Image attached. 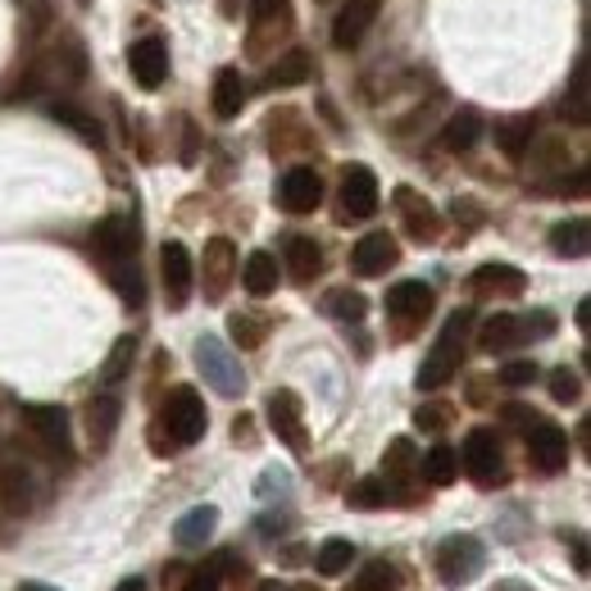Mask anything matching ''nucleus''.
I'll return each mask as SVG.
<instances>
[{
	"mask_svg": "<svg viewBox=\"0 0 591 591\" xmlns=\"http://www.w3.org/2000/svg\"><path fill=\"white\" fill-rule=\"evenodd\" d=\"M469 327H473V314H469V310H455L447 323H441L437 342H432V351L423 355V368H419V387H423V391L447 387V383L460 374V359H464Z\"/></svg>",
	"mask_w": 591,
	"mask_h": 591,
	"instance_id": "1",
	"label": "nucleus"
},
{
	"mask_svg": "<svg viewBox=\"0 0 591 591\" xmlns=\"http://www.w3.org/2000/svg\"><path fill=\"white\" fill-rule=\"evenodd\" d=\"M205 423H209V415H205L201 391H196V387H173L169 400H164V410H160V423H155V428L169 432L173 451H178V447H196V441L205 437Z\"/></svg>",
	"mask_w": 591,
	"mask_h": 591,
	"instance_id": "2",
	"label": "nucleus"
},
{
	"mask_svg": "<svg viewBox=\"0 0 591 591\" xmlns=\"http://www.w3.org/2000/svg\"><path fill=\"white\" fill-rule=\"evenodd\" d=\"M23 423L51 460H60V464L73 460V432H68V415L60 405H23Z\"/></svg>",
	"mask_w": 591,
	"mask_h": 591,
	"instance_id": "3",
	"label": "nucleus"
},
{
	"mask_svg": "<svg viewBox=\"0 0 591 591\" xmlns=\"http://www.w3.org/2000/svg\"><path fill=\"white\" fill-rule=\"evenodd\" d=\"M196 368L201 378L218 391V396H241L246 391V374H241V359L218 342V337H201L196 342Z\"/></svg>",
	"mask_w": 591,
	"mask_h": 591,
	"instance_id": "4",
	"label": "nucleus"
},
{
	"mask_svg": "<svg viewBox=\"0 0 591 591\" xmlns=\"http://www.w3.org/2000/svg\"><path fill=\"white\" fill-rule=\"evenodd\" d=\"M464 469H469V477L477 487H496V483H505V455H501V437L492 432V428H473L469 437H464Z\"/></svg>",
	"mask_w": 591,
	"mask_h": 591,
	"instance_id": "5",
	"label": "nucleus"
},
{
	"mask_svg": "<svg viewBox=\"0 0 591 591\" xmlns=\"http://www.w3.org/2000/svg\"><path fill=\"white\" fill-rule=\"evenodd\" d=\"M483 541L477 537H451V541H441V550H437V573L447 578L451 587H464V582H473L477 573H483Z\"/></svg>",
	"mask_w": 591,
	"mask_h": 591,
	"instance_id": "6",
	"label": "nucleus"
},
{
	"mask_svg": "<svg viewBox=\"0 0 591 591\" xmlns=\"http://www.w3.org/2000/svg\"><path fill=\"white\" fill-rule=\"evenodd\" d=\"M92 246H96V255L105 260V269L109 265H123V260H137V224H132L128 214H109V218H100V224H96Z\"/></svg>",
	"mask_w": 591,
	"mask_h": 591,
	"instance_id": "7",
	"label": "nucleus"
},
{
	"mask_svg": "<svg viewBox=\"0 0 591 591\" xmlns=\"http://www.w3.org/2000/svg\"><path fill=\"white\" fill-rule=\"evenodd\" d=\"M160 273H164V301L169 310H182L192 301V282H196V265H192V250L182 241H169L160 255Z\"/></svg>",
	"mask_w": 591,
	"mask_h": 591,
	"instance_id": "8",
	"label": "nucleus"
},
{
	"mask_svg": "<svg viewBox=\"0 0 591 591\" xmlns=\"http://www.w3.org/2000/svg\"><path fill=\"white\" fill-rule=\"evenodd\" d=\"M269 428L278 432L282 447H291L296 455H305L310 437H305V410H301V396L296 391H273L269 396Z\"/></svg>",
	"mask_w": 591,
	"mask_h": 591,
	"instance_id": "9",
	"label": "nucleus"
},
{
	"mask_svg": "<svg viewBox=\"0 0 591 591\" xmlns=\"http://www.w3.org/2000/svg\"><path fill=\"white\" fill-rule=\"evenodd\" d=\"M524 437H528V460H533V469H541V473H560V469L569 464V432H565L560 423L537 419Z\"/></svg>",
	"mask_w": 591,
	"mask_h": 591,
	"instance_id": "10",
	"label": "nucleus"
},
{
	"mask_svg": "<svg viewBox=\"0 0 591 591\" xmlns=\"http://www.w3.org/2000/svg\"><path fill=\"white\" fill-rule=\"evenodd\" d=\"M378 178L374 169H364V164H351L342 173V218H368V214H378Z\"/></svg>",
	"mask_w": 591,
	"mask_h": 591,
	"instance_id": "11",
	"label": "nucleus"
},
{
	"mask_svg": "<svg viewBox=\"0 0 591 591\" xmlns=\"http://www.w3.org/2000/svg\"><path fill=\"white\" fill-rule=\"evenodd\" d=\"M396 260H400V246H396L391 233H368V237H359L355 250H351V269H355L359 278H383Z\"/></svg>",
	"mask_w": 591,
	"mask_h": 591,
	"instance_id": "12",
	"label": "nucleus"
},
{
	"mask_svg": "<svg viewBox=\"0 0 591 591\" xmlns=\"http://www.w3.org/2000/svg\"><path fill=\"white\" fill-rule=\"evenodd\" d=\"M374 19H378V0H346L337 19H332V46L355 51L364 42V32L374 28Z\"/></svg>",
	"mask_w": 591,
	"mask_h": 591,
	"instance_id": "13",
	"label": "nucleus"
},
{
	"mask_svg": "<svg viewBox=\"0 0 591 591\" xmlns=\"http://www.w3.org/2000/svg\"><path fill=\"white\" fill-rule=\"evenodd\" d=\"M396 209H400V224L415 241H437L441 237V214L432 209V201H423L410 187H396Z\"/></svg>",
	"mask_w": 591,
	"mask_h": 591,
	"instance_id": "14",
	"label": "nucleus"
},
{
	"mask_svg": "<svg viewBox=\"0 0 591 591\" xmlns=\"http://www.w3.org/2000/svg\"><path fill=\"white\" fill-rule=\"evenodd\" d=\"M237 273V250L228 237L205 241V301H224Z\"/></svg>",
	"mask_w": 591,
	"mask_h": 591,
	"instance_id": "15",
	"label": "nucleus"
},
{
	"mask_svg": "<svg viewBox=\"0 0 591 591\" xmlns=\"http://www.w3.org/2000/svg\"><path fill=\"white\" fill-rule=\"evenodd\" d=\"M432 305H437V296H432V287L428 282H396L391 291H387V314L396 319V323H423L428 314H432Z\"/></svg>",
	"mask_w": 591,
	"mask_h": 591,
	"instance_id": "16",
	"label": "nucleus"
},
{
	"mask_svg": "<svg viewBox=\"0 0 591 591\" xmlns=\"http://www.w3.org/2000/svg\"><path fill=\"white\" fill-rule=\"evenodd\" d=\"M128 68H132V78L146 92L164 87V78H169V51H164L160 36H141V42L128 51Z\"/></svg>",
	"mask_w": 591,
	"mask_h": 591,
	"instance_id": "17",
	"label": "nucleus"
},
{
	"mask_svg": "<svg viewBox=\"0 0 591 591\" xmlns=\"http://www.w3.org/2000/svg\"><path fill=\"white\" fill-rule=\"evenodd\" d=\"M278 196H282V209H291V214H314L323 205V178L305 164H296V169H287Z\"/></svg>",
	"mask_w": 591,
	"mask_h": 591,
	"instance_id": "18",
	"label": "nucleus"
},
{
	"mask_svg": "<svg viewBox=\"0 0 591 591\" xmlns=\"http://www.w3.org/2000/svg\"><path fill=\"white\" fill-rule=\"evenodd\" d=\"M528 342V327L524 319H514V314H492L483 327H477V346H483L487 355H505L514 346H524Z\"/></svg>",
	"mask_w": 591,
	"mask_h": 591,
	"instance_id": "19",
	"label": "nucleus"
},
{
	"mask_svg": "<svg viewBox=\"0 0 591 591\" xmlns=\"http://www.w3.org/2000/svg\"><path fill=\"white\" fill-rule=\"evenodd\" d=\"M119 415H123V400H119L115 391L92 396V405H87V428H92V441H96V447H109V441H115Z\"/></svg>",
	"mask_w": 591,
	"mask_h": 591,
	"instance_id": "20",
	"label": "nucleus"
},
{
	"mask_svg": "<svg viewBox=\"0 0 591 591\" xmlns=\"http://www.w3.org/2000/svg\"><path fill=\"white\" fill-rule=\"evenodd\" d=\"M0 501H6L10 514H28L32 501H36V483L23 464H6L0 469Z\"/></svg>",
	"mask_w": 591,
	"mask_h": 591,
	"instance_id": "21",
	"label": "nucleus"
},
{
	"mask_svg": "<svg viewBox=\"0 0 591 591\" xmlns=\"http://www.w3.org/2000/svg\"><path fill=\"white\" fill-rule=\"evenodd\" d=\"M287 273L296 282H314L323 273V250L314 237H287Z\"/></svg>",
	"mask_w": 591,
	"mask_h": 591,
	"instance_id": "22",
	"label": "nucleus"
},
{
	"mask_svg": "<svg viewBox=\"0 0 591 591\" xmlns=\"http://www.w3.org/2000/svg\"><path fill=\"white\" fill-rule=\"evenodd\" d=\"M477 137H483V119H477V109H455V115L447 119V128H441V146H447L451 155L473 151Z\"/></svg>",
	"mask_w": 591,
	"mask_h": 591,
	"instance_id": "23",
	"label": "nucleus"
},
{
	"mask_svg": "<svg viewBox=\"0 0 591 591\" xmlns=\"http://www.w3.org/2000/svg\"><path fill=\"white\" fill-rule=\"evenodd\" d=\"M246 105V83L237 68H218L214 73V115L218 119H237Z\"/></svg>",
	"mask_w": 591,
	"mask_h": 591,
	"instance_id": "24",
	"label": "nucleus"
},
{
	"mask_svg": "<svg viewBox=\"0 0 591 591\" xmlns=\"http://www.w3.org/2000/svg\"><path fill=\"white\" fill-rule=\"evenodd\" d=\"M383 469H387V487H405L410 477L419 473V451H415V441L410 437H396L387 455H383Z\"/></svg>",
	"mask_w": 591,
	"mask_h": 591,
	"instance_id": "25",
	"label": "nucleus"
},
{
	"mask_svg": "<svg viewBox=\"0 0 591 591\" xmlns=\"http://www.w3.org/2000/svg\"><path fill=\"white\" fill-rule=\"evenodd\" d=\"M550 250L565 255V260H582V255L591 250V228H587V218H565V224L550 228Z\"/></svg>",
	"mask_w": 591,
	"mask_h": 591,
	"instance_id": "26",
	"label": "nucleus"
},
{
	"mask_svg": "<svg viewBox=\"0 0 591 591\" xmlns=\"http://www.w3.org/2000/svg\"><path fill=\"white\" fill-rule=\"evenodd\" d=\"M214 528H218V509L214 505H196L192 514H182V519H178L173 537H178V546H205L214 537Z\"/></svg>",
	"mask_w": 591,
	"mask_h": 591,
	"instance_id": "27",
	"label": "nucleus"
},
{
	"mask_svg": "<svg viewBox=\"0 0 591 591\" xmlns=\"http://www.w3.org/2000/svg\"><path fill=\"white\" fill-rule=\"evenodd\" d=\"M533 137H537V123H533L528 115H514V119H505V123L496 128V146H501L509 160H524L528 146H533Z\"/></svg>",
	"mask_w": 591,
	"mask_h": 591,
	"instance_id": "28",
	"label": "nucleus"
},
{
	"mask_svg": "<svg viewBox=\"0 0 591 591\" xmlns=\"http://www.w3.org/2000/svg\"><path fill=\"white\" fill-rule=\"evenodd\" d=\"M419 473H423V483H432V487H451L460 477V455L451 447H432L428 455H419Z\"/></svg>",
	"mask_w": 591,
	"mask_h": 591,
	"instance_id": "29",
	"label": "nucleus"
},
{
	"mask_svg": "<svg viewBox=\"0 0 591 591\" xmlns=\"http://www.w3.org/2000/svg\"><path fill=\"white\" fill-rule=\"evenodd\" d=\"M241 282H246L250 296H269V291H278V260H273L269 250H255L250 260L241 265Z\"/></svg>",
	"mask_w": 591,
	"mask_h": 591,
	"instance_id": "30",
	"label": "nucleus"
},
{
	"mask_svg": "<svg viewBox=\"0 0 591 591\" xmlns=\"http://www.w3.org/2000/svg\"><path fill=\"white\" fill-rule=\"evenodd\" d=\"M473 287L477 291H501V296H519L528 287V278L514 269V265H483L473 273Z\"/></svg>",
	"mask_w": 591,
	"mask_h": 591,
	"instance_id": "31",
	"label": "nucleus"
},
{
	"mask_svg": "<svg viewBox=\"0 0 591 591\" xmlns=\"http://www.w3.org/2000/svg\"><path fill=\"white\" fill-rule=\"evenodd\" d=\"M310 78V55L305 51H287L269 73H265V92L273 87H296V83H305Z\"/></svg>",
	"mask_w": 591,
	"mask_h": 591,
	"instance_id": "32",
	"label": "nucleus"
},
{
	"mask_svg": "<svg viewBox=\"0 0 591 591\" xmlns=\"http://www.w3.org/2000/svg\"><path fill=\"white\" fill-rule=\"evenodd\" d=\"M351 560H355V546H351V541H342V537H332V541H323V546H319L314 569H319L323 578H337V573H346V569H351Z\"/></svg>",
	"mask_w": 591,
	"mask_h": 591,
	"instance_id": "33",
	"label": "nucleus"
},
{
	"mask_svg": "<svg viewBox=\"0 0 591 591\" xmlns=\"http://www.w3.org/2000/svg\"><path fill=\"white\" fill-rule=\"evenodd\" d=\"M51 119H60V123H68L73 132H78L83 141H92V146H100V123L87 115V109H78V105H68V100H55L51 105Z\"/></svg>",
	"mask_w": 591,
	"mask_h": 591,
	"instance_id": "34",
	"label": "nucleus"
},
{
	"mask_svg": "<svg viewBox=\"0 0 591 591\" xmlns=\"http://www.w3.org/2000/svg\"><path fill=\"white\" fill-rule=\"evenodd\" d=\"M323 310H327L332 319H342V323H359V319L368 314V301H364L359 291H351V287H337V291H327Z\"/></svg>",
	"mask_w": 591,
	"mask_h": 591,
	"instance_id": "35",
	"label": "nucleus"
},
{
	"mask_svg": "<svg viewBox=\"0 0 591 591\" xmlns=\"http://www.w3.org/2000/svg\"><path fill=\"white\" fill-rule=\"evenodd\" d=\"M565 115L582 128L591 119V92H587V60H578L573 68V83H569V96H565Z\"/></svg>",
	"mask_w": 591,
	"mask_h": 591,
	"instance_id": "36",
	"label": "nucleus"
},
{
	"mask_svg": "<svg viewBox=\"0 0 591 591\" xmlns=\"http://www.w3.org/2000/svg\"><path fill=\"white\" fill-rule=\"evenodd\" d=\"M351 591H400V569L387 560H374V565H364V573L351 582Z\"/></svg>",
	"mask_w": 591,
	"mask_h": 591,
	"instance_id": "37",
	"label": "nucleus"
},
{
	"mask_svg": "<svg viewBox=\"0 0 591 591\" xmlns=\"http://www.w3.org/2000/svg\"><path fill=\"white\" fill-rule=\"evenodd\" d=\"M109 282L123 296V305H141L146 301V287H141V273H137V260H123V265H109Z\"/></svg>",
	"mask_w": 591,
	"mask_h": 591,
	"instance_id": "38",
	"label": "nucleus"
},
{
	"mask_svg": "<svg viewBox=\"0 0 591 591\" xmlns=\"http://www.w3.org/2000/svg\"><path fill=\"white\" fill-rule=\"evenodd\" d=\"M346 505L351 509H383L387 505V483L383 477H359V483L346 492Z\"/></svg>",
	"mask_w": 591,
	"mask_h": 591,
	"instance_id": "39",
	"label": "nucleus"
},
{
	"mask_svg": "<svg viewBox=\"0 0 591 591\" xmlns=\"http://www.w3.org/2000/svg\"><path fill=\"white\" fill-rule=\"evenodd\" d=\"M132 355H137V342H132V337H119L115 351H109V359H105V368H100V378H105L109 387L123 383L128 368H132Z\"/></svg>",
	"mask_w": 591,
	"mask_h": 591,
	"instance_id": "40",
	"label": "nucleus"
},
{
	"mask_svg": "<svg viewBox=\"0 0 591 591\" xmlns=\"http://www.w3.org/2000/svg\"><path fill=\"white\" fill-rule=\"evenodd\" d=\"M233 560L228 556H218V560H209L205 569H196L187 582H182V591H224V569H228Z\"/></svg>",
	"mask_w": 591,
	"mask_h": 591,
	"instance_id": "41",
	"label": "nucleus"
},
{
	"mask_svg": "<svg viewBox=\"0 0 591 591\" xmlns=\"http://www.w3.org/2000/svg\"><path fill=\"white\" fill-rule=\"evenodd\" d=\"M228 332H233V342H237L241 351H255V346L265 342V323L250 319V314H233V319H228Z\"/></svg>",
	"mask_w": 591,
	"mask_h": 591,
	"instance_id": "42",
	"label": "nucleus"
},
{
	"mask_svg": "<svg viewBox=\"0 0 591 591\" xmlns=\"http://www.w3.org/2000/svg\"><path fill=\"white\" fill-rule=\"evenodd\" d=\"M550 396H556L560 405L582 400V378L573 374V368H556V374H550Z\"/></svg>",
	"mask_w": 591,
	"mask_h": 591,
	"instance_id": "43",
	"label": "nucleus"
},
{
	"mask_svg": "<svg viewBox=\"0 0 591 591\" xmlns=\"http://www.w3.org/2000/svg\"><path fill=\"white\" fill-rule=\"evenodd\" d=\"M255 23H287L291 19V0H250Z\"/></svg>",
	"mask_w": 591,
	"mask_h": 591,
	"instance_id": "44",
	"label": "nucleus"
},
{
	"mask_svg": "<svg viewBox=\"0 0 591 591\" xmlns=\"http://www.w3.org/2000/svg\"><path fill=\"white\" fill-rule=\"evenodd\" d=\"M501 383H505V387H528V383H537V364H533V359H509V364L501 368Z\"/></svg>",
	"mask_w": 591,
	"mask_h": 591,
	"instance_id": "45",
	"label": "nucleus"
},
{
	"mask_svg": "<svg viewBox=\"0 0 591 591\" xmlns=\"http://www.w3.org/2000/svg\"><path fill=\"white\" fill-rule=\"evenodd\" d=\"M537 419H541L537 410H524V405H505V423H514V428H524V432H528Z\"/></svg>",
	"mask_w": 591,
	"mask_h": 591,
	"instance_id": "46",
	"label": "nucleus"
},
{
	"mask_svg": "<svg viewBox=\"0 0 591 591\" xmlns=\"http://www.w3.org/2000/svg\"><path fill=\"white\" fill-rule=\"evenodd\" d=\"M415 423H419V428H428V432H437L441 423H447V410H419V415H415Z\"/></svg>",
	"mask_w": 591,
	"mask_h": 591,
	"instance_id": "47",
	"label": "nucleus"
},
{
	"mask_svg": "<svg viewBox=\"0 0 591 591\" xmlns=\"http://www.w3.org/2000/svg\"><path fill=\"white\" fill-rule=\"evenodd\" d=\"M573 565H578V573H587V546H582V537H573Z\"/></svg>",
	"mask_w": 591,
	"mask_h": 591,
	"instance_id": "48",
	"label": "nucleus"
},
{
	"mask_svg": "<svg viewBox=\"0 0 591 591\" xmlns=\"http://www.w3.org/2000/svg\"><path fill=\"white\" fill-rule=\"evenodd\" d=\"M115 591H146V582H141V578H123Z\"/></svg>",
	"mask_w": 591,
	"mask_h": 591,
	"instance_id": "49",
	"label": "nucleus"
},
{
	"mask_svg": "<svg viewBox=\"0 0 591 591\" xmlns=\"http://www.w3.org/2000/svg\"><path fill=\"white\" fill-rule=\"evenodd\" d=\"M260 591H287V587H282V582H265Z\"/></svg>",
	"mask_w": 591,
	"mask_h": 591,
	"instance_id": "50",
	"label": "nucleus"
},
{
	"mask_svg": "<svg viewBox=\"0 0 591 591\" xmlns=\"http://www.w3.org/2000/svg\"><path fill=\"white\" fill-rule=\"evenodd\" d=\"M23 591H46V587H23Z\"/></svg>",
	"mask_w": 591,
	"mask_h": 591,
	"instance_id": "51",
	"label": "nucleus"
}]
</instances>
